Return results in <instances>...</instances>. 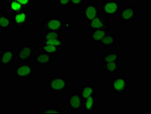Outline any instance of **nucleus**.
Listing matches in <instances>:
<instances>
[{"label":"nucleus","instance_id":"393cba45","mask_svg":"<svg viewBox=\"0 0 151 114\" xmlns=\"http://www.w3.org/2000/svg\"><path fill=\"white\" fill-rule=\"evenodd\" d=\"M62 38V34L60 32H55V31H43V40H52Z\"/></svg>","mask_w":151,"mask_h":114},{"label":"nucleus","instance_id":"cd10ccee","mask_svg":"<svg viewBox=\"0 0 151 114\" xmlns=\"http://www.w3.org/2000/svg\"><path fill=\"white\" fill-rule=\"evenodd\" d=\"M74 22L71 20H64L63 22V31H68L73 27Z\"/></svg>","mask_w":151,"mask_h":114},{"label":"nucleus","instance_id":"aec40b11","mask_svg":"<svg viewBox=\"0 0 151 114\" xmlns=\"http://www.w3.org/2000/svg\"><path fill=\"white\" fill-rule=\"evenodd\" d=\"M122 60V53L119 50H107L103 53V61H105V62L120 63Z\"/></svg>","mask_w":151,"mask_h":114},{"label":"nucleus","instance_id":"a211bd4d","mask_svg":"<svg viewBox=\"0 0 151 114\" xmlns=\"http://www.w3.org/2000/svg\"><path fill=\"white\" fill-rule=\"evenodd\" d=\"M100 69L106 75H116L120 69V65L117 62H105L100 64Z\"/></svg>","mask_w":151,"mask_h":114},{"label":"nucleus","instance_id":"39448f33","mask_svg":"<svg viewBox=\"0 0 151 114\" xmlns=\"http://www.w3.org/2000/svg\"><path fill=\"white\" fill-rule=\"evenodd\" d=\"M11 16L13 27L17 29L26 27L30 25L31 21V9H24L22 12Z\"/></svg>","mask_w":151,"mask_h":114},{"label":"nucleus","instance_id":"0eeeda50","mask_svg":"<svg viewBox=\"0 0 151 114\" xmlns=\"http://www.w3.org/2000/svg\"><path fill=\"white\" fill-rule=\"evenodd\" d=\"M122 7V2L118 0H109L103 2L101 9V14L106 17H116Z\"/></svg>","mask_w":151,"mask_h":114},{"label":"nucleus","instance_id":"2eb2a0df","mask_svg":"<svg viewBox=\"0 0 151 114\" xmlns=\"http://www.w3.org/2000/svg\"><path fill=\"white\" fill-rule=\"evenodd\" d=\"M83 110L87 113H93L98 110V95H92L83 100Z\"/></svg>","mask_w":151,"mask_h":114},{"label":"nucleus","instance_id":"423d86ee","mask_svg":"<svg viewBox=\"0 0 151 114\" xmlns=\"http://www.w3.org/2000/svg\"><path fill=\"white\" fill-rule=\"evenodd\" d=\"M35 51L31 44L24 43L18 46L16 51V58L18 63H28L33 59Z\"/></svg>","mask_w":151,"mask_h":114},{"label":"nucleus","instance_id":"ddd939ff","mask_svg":"<svg viewBox=\"0 0 151 114\" xmlns=\"http://www.w3.org/2000/svg\"><path fill=\"white\" fill-rule=\"evenodd\" d=\"M118 15L121 20V25L131 23L136 19V8L134 6H122Z\"/></svg>","mask_w":151,"mask_h":114},{"label":"nucleus","instance_id":"7ed1b4c3","mask_svg":"<svg viewBox=\"0 0 151 114\" xmlns=\"http://www.w3.org/2000/svg\"><path fill=\"white\" fill-rule=\"evenodd\" d=\"M128 91V76L127 75H116L110 80V91L113 95H124Z\"/></svg>","mask_w":151,"mask_h":114},{"label":"nucleus","instance_id":"1a4fd4ad","mask_svg":"<svg viewBox=\"0 0 151 114\" xmlns=\"http://www.w3.org/2000/svg\"><path fill=\"white\" fill-rule=\"evenodd\" d=\"M81 9L86 22H89L100 13L98 3L95 0H86Z\"/></svg>","mask_w":151,"mask_h":114},{"label":"nucleus","instance_id":"f3484780","mask_svg":"<svg viewBox=\"0 0 151 114\" xmlns=\"http://www.w3.org/2000/svg\"><path fill=\"white\" fill-rule=\"evenodd\" d=\"M13 27L12 16L9 13L0 12V30L3 32H10Z\"/></svg>","mask_w":151,"mask_h":114},{"label":"nucleus","instance_id":"f8f14e48","mask_svg":"<svg viewBox=\"0 0 151 114\" xmlns=\"http://www.w3.org/2000/svg\"><path fill=\"white\" fill-rule=\"evenodd\" d=\"M86 27L88 30L96 28H103V27H110V23L109 22V18L104 14H98L94 18L86 22Z\"/></svg>","mask_w":151,"mask_h":114},{"label":"nucleus","instance_id":"f257e3e1","mask_svg":"<svg viewBox=\"0 0 151 114\" xmlns=\"http://www.w3.org/2000/svg\"><path fill=\"white\" fill-rule=\"evenodd\" d=\"M47 87L50 93L62 95L68 91V79L67 75H51L47 81Z\"/></svg>","mask_w":151,"mask_h":114},{"label":"nucleus","instance_id":"6ab92c4d","mask_svg":"<svg viewBox=\"0 0 151 114\" xmlns=\"http://www.w3.org/2000/svg\"><path fill=\"white\" fill-rule=\"evenodd\" d=\"M116 34L115 32L109 31L105 35V37L100 40L99 44L105 49H112L113 48L116 43Z\"/></svg>","mask_w":151,"mask_h":114},{"label":"nucleus","instance_id":"6e6552de","mask_svg":"<svg viewBox=\"0 0 151 114\" xmlns=\"http://www.w3.org/2000/svg\"><path fill=\"white\" fill-rule=\"evenodd\" d=\"M16 58L14 49H2L0 52V69H9L14 66Z\"/></svg>","mask_w":151,"mask_h":114},{"label":"nucleus","instance_id":"a878e982","mask_svg":"<svg viewBox=\"0 0 151 114\" xmlns=\"http://www.w3.org/2000/svg\"><path fill=\"white\" fill-rule=\"evenodd\" d=\"M86 0H71V8L75 10H81Z\"/></svg>","mask_w":151,"mask_h":114},{"label":"nucleus","instance_id":"20e7f679","mask_svg":"<svg viewBox=\"0 0 151 114\" xmlns=\"http://www.w3.org/2000/svg\"><path fill=\"white\" fill-rule=\"evenodd\" d=\"M64 20L57 14L51 15L49 18H43L41 22L40 28L46 31H55L62 33L63 31Z\"/></svg>","mask_w":151,"mask_h":114},{"label":"nucleus","instance_id":"9d476101","mask_svg":"<svg viewBox=\"0 0 151 114\" xmlns=\"http://www.w3.org/2000/svg\"><path fill=\"white\" fill-rule=\"evenodd\" d=\"M83 97L78 92H71L68 95V110L74 113H80L83 110Z\"/></svg>","mask_w":151,"mask_h":114},{"label":"nucleus","instance_id":"9b49d317","mask_svg":"<svg viewBox=\"0 0 151 114\" xmlns=\"http://www.w3.org/2000/svg\"><path fill=\"white\" fill-rule=\"evenodd\" d=\"M36 48L38 52L40 53H44L48 54L52 57H58L62 55V52L65 50L63 47H59V46H52L50 44H46L44 43V41H36L35 43Z\"/></svg>","mask_w":151,"mask_h":114},{"label":"nucleus","instance_id":"c756f323","mask_svg":"<svg viewBox=\"0 0 151 114\" xmlns=\"http://www.w3.org/2000/svg\"><path fill=\"white\" fill-rule=\"evenodd\" d=\"M2 2H6V3H8V2H10V1H11V0H2Z\"/></svg>","mask_w":151,"mask_h":114},{"label":"nucleus","instance_id":"4be33fe9","mask_svg":"<svg viewBox=\"0 0 151 114\" xmlns=\"http://www.w3.org/2000/svg\"><path fill=\"white\" fill-rule=\"evenodd\" d=\"M7 4V13H9L10 15L17 14V13L22 12L23 9H24L22 4L19 3L17 0H11Z\"/></svg>","mask_w":151,"mask_h":114},{"label":"nucleus","instance_id":"412c9836","mask_svg":"<svg viewBox=\"0 0 151 114\" xmlns=\"http://www.w3.org/2000/svg\"><path fill=\"white\" fill-rule=\"evenodd\" d=\"M78 93L84 99L92 95H98V88L93 84H84L81 87Z\"/></svg>","mask_w":151,"mask_h":114},{"label":"nucleus","instance_id":"f03ea898","mask_svg":"<svg viewBox=\"0 0 151 114\" xmlns=\"http://www.w3.org/2000/svg\"><path fill=\"white\" fill-rule=\"evenodd\" d=\"M35 75V68L30 62L17 63L13 70V79L15 81H30Z\"/></svg>","mask_w":151,"mask_h":114},{"label":"nucleus","instance_id":"c85d7f7f","mask_svg":"<svg viewBox=\"0 0 151 114\" xmlns=\"http://www.w3.org/2000/svg\"><path fill=\"white\" fill-rule=\"evenodd\" d=\"M17 1L22 4L24 9H31L33 0H17Z\"/></svg>","mask_w":151,"mask_h":114},{"label":"nucleus","instance_id":"dca6fc26","mask_svg":"<svg viewBox=\"0 0 151 114\" xmlns=\"http://www.w3.org/2000/svg\"><path fill=\"white\" fill-rule=\"evenodd\" d=\"M110 31V27H103V28H96L90 30L91 33V44H99L102 39L105 37L106 34Z\"/></svg>","mask_w":151,"mask_h":114},{"label":"nucleus","instance_id":"5701e85b","mask_svg":"<svg viewBox=\"0 0 151 114\" xmlns=\"http://www.w3.org/2000/svg\"><path fill=\"white\" fill-rule=\"evenodd\" d=\"M41 113H50V114H55V113H63V111L60 107H57L54 105H48L44 106L43 107V110L41 111Z\"/></svg>","mask_w":151,"mask_h":114},{"label":"nucleus","instance_id":"bb28decb","mask_svg":"<svg viewBox=\"0 0 151 114\" xmlns=\"http://www.w3.org/2000/svg\"><path fill=\"white\" fill-rule=\"evenodd\" d=\"M56 8H71V0H55Z\"/></svg>","mask_w":151,"mask_h":114},{"label":"nucleus","instance_id":"4468645a","mask_svg":"<svg viewBox=\"0 0 151 114\" xmlns=\"http://www.w3.org/2000/svg\"><path fill=\"white\" fill-rule=\"evenodd\" d=\"M54 57L39 52L38 53L34 54L33 57V62L37 65L39 69H50L51 63L53 62Z\"/></svg>","mask_w":151,"mask_h":114},{"label":"nucleus","instance_id":"b1692460","mask_svg":"<svg viewBox=\"0 0 151 114\" xmlns=\"http://www.w3.org/2000/svg\"><path fill=\"white\" fill-rule=\"evenodd\" d=\"M43 41L46 44H50L52 45V46H59V47H63V48H65L66 46L65 41L62 38L52 40H43Z\"/></svg>","mask_w":151,"mask_h":114}]
</instances>
